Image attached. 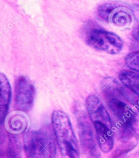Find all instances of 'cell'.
<instances>
[{"label":"cell","instance_id":"cell-6","mask_svg":"<svg viewBox=\"0 0 139 158\" xmlns=\"http://www.w3.org/2000/svg\"><path fill=\"white\" fill-rule=\"evenodd\" d=\"M79 123L80 138L84 153L89 158H99L101 154L95 144L94 135L90 123L84 118L80 120Z\"/></svg>","mask_w":139,"mask_h":158},{"label":"cell","instance_id":"cell-1","mask_svg":"<svg viewBox=\"0 0 139 158\" xmlns=\"http://www.w3.org/2000/svg\"><path fill=\"white\" fill-rule=\"evenodd\" d=\"M52 123L63 158H80L77 140L66 113L61 110L54 111L52 115Z\"/></svg>","mask_w":139,"mask_h":158},{"label":"cell","instance_id":"cell-13","mask_svg":"<svg viewBox=\"0 0 139 158\" xmlns=\"http://www.w3.org/2000/svg\"><path fill=\"white\" fill-rule=\"evenodd\" d=\"M125 62L128 68L139 73V51L134 52L127 55Z\"/></svg>","mask_w":139,"mask_h":158},{"label":"cell","instance_id":"cell-9","mask_svg":"<svg viewBox=\"0 0 139 158\" xmlns=\"http://www.w3.org/2000/svg\"><path fill=\"white\" fill-rule=\"evenodd\" d=\"M120 81L128 89L139 95V74L130 70H122L119 75Z\"/></svg>","mask_w":139,"mask_h":158},{"label":"cell","instance_id":"cell-16","mask_svg":"<svg viewBox=\"0 0 139 158\" xmlns=\"http://www.w3.org/2000/svg\"><path fill=\"white\" fill-rule=\"evenodd\" d=\"M132 13L139 23L132 31V37L136 41L139 42V6H135L132 9Z\"/></svg>","mask_w":139,"mask_h":158},{"label":"cell","instance_id":"cell-8","mask_svg":"<svg viewBox=\"0 0 139 158\" xmlns=\"http://www.w3.org/2000/svg\"><path fill=\"white\" fill-rule=\"evenodd\" d=\"M1 96H0V115L1 120L3 121L9 107L11 97V89L9 81L5 74L1 73Z\"/></svg>","mask_w":139,"mask_h":158},{"label":"cell","instance_id":"cell-15","mask_svg":"<svg viewBox=\"0 0 139 158\" xmlns=\"http://www.w3.org/2000/svg\"><path fill=\"white\" fill-rule=\"evenodd\" d=\"M116 7L117 6L113 3H105L98 7V13L101 18L104 20H109L111 14Z\"/></svg>","mask_w":139,"mask_h":158},{"label":"cell","instance_id":"cell-14","mask_svg":"<svg viewBox=\"0 0 139 158\" xmlns=\"http://www.w3.org/2000/svg\"><path fill=\"white\" fill-rule=\"evenodd\" d=\"M119 91L121 95L124 97L127 100L135 106L137 110L139 112V95H137L132 91L123 87L119 88Z\"/></svg>","mask_w":139,"mask_h":158},{"label":"cell","instance_id":"cell-7","mask_svg":"<svg viewBox=\"0 0 139 158\" xmlns=\"http://www.w3.org/2000/svg\"><path fill=\"white\" fill-rule=\"evenodd\" d=\"M93 125L100 148L105 153L111 151L114 146L113 134L111 128L100 123H96Z\"/></svg>","mask_w":139,"mask_h":158},{"label":"cell","instance_id":"cell-10","mask_svg":"<svg viewBox=\"0 0 139 158\" xmlns=\"http://www.w3.org/2000/svg\"><path fill=\"white\" fill-rule=\"evenodd\" d=\"M109 20L115 26L125 27L130 23L132 17L128 11L117 7L111 14Z\"/></svg>","mask_w":139,"mask_h":158},{"label":"cell","instance_id":"cell-5","mask_svg":"<svg viewBox=\"0 0 139 158\" xmlns=\"http://www.w3.org/2000/svg\"><path fill=\"white\" fill-rule=\"evenodd\" d=\"M86 107L93 123H103L111 129L112 125L108 112L98 97L93 95L89 96L86 99Z\"/></svg>","mask_w":139,"mask_h":158},{"label":"cell","instance_id":"cell-4","mask_svg":"<svg viewBox=\"0 0 139 158\" xmlns=\"http://www.w3.org/2000/svg\"><path fill=\"white\" fill-rule=\"evenodd\" d=\"M35 88L26 77H19L16 80L15 103L17 110L28 112L33 106L35 98Z\"/></svg>","mask_w":139,"mask_h":158},{"label":"cell","instance_id":"cell-2","mask_svg":"<svg viewBox=\"0 0 139 158\" xmlns=\"http://www.w3.org/2000/svg\"><path fill=\"white\" fill-rule=\"evenodd\" d=\"M24 146L27 158H57L53 138L44 132H29L25 134Z\"/></svg>","mask_w":139,"mask_h":158},{"label":"cell","instance_id":"cell-3","mask_svg":"<svg viewBox=\"0 0 139 158\" xmlns=\"http://www.w3.org/2000/svg\"><path fill=\"white\" fill-rule=\"evenodd\" d=\"M89 45L105 53L115 55L124 47V42L115 33L101 29H93L87 36Z\"/></svg>","mask_w":139,"mask_h":158},{"label":"cell","instance_id":"cell-11","mask_svg":"<svg viewBox=\"0 0 139 158\" xmlns=\"http://www.w3.org/2000/svg\"><path fill=\"white\" fill-rule=\"evenodd\" d=\"M8 125L9 129L14 132H21L27 127V120L20 114H15L8 119Z\"/></svg>","mask_w":139,"mask_h":158},{"label":"cell","instance_id":"cell-12","mask_svg":"<svg viewBox=\"0 0 139 158\" xmlns=\"http://www.w3.org/2000/svg\"><path fill=\"white\" fill-rule=\"evenodd\" d=\"M7 158H21V147L20 143L15 138H11L9 141L7 150Z\"/></svg>","mask_w":139,"mask_h":158}]
</instances>
